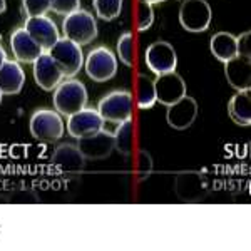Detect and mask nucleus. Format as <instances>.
I'll return each mask as SVG.
<instances>
[{"label": "nucleus", "mask_w": 251, "mask_h": 251, "mask_svg": "<svg viewBox=\"0 0 251 251\" xmlns=\"http://www.w3.org/2000/svg\"><path fill=\"white\" fill-rule=\"evenodd\" d=\"M34 79L37 86L44 91H54L62 82L64 74L60 67L54 62V59L49 55V52H44L34 64Z\"/></svg>", "instance_id": "obj_16"}, {"label": "nucleus", "mask_w": 251, "mask_h": 251, "mask_svg": "<svg viewBox=\"0 0 251 251\" xmlns=\"http://www.w3.org/2000/svg\"><path fill=\"white\" fill-rule=\"evenodd\" d=\"M144 60L148 64L149 71L156 75H163L168 72H174L177 66V55L174 47L166 40H156L146 49Z\"/></svg>", "instance_id": "obj_9"}, {"label": "nucleus", "mask_w": 251, "mask_h": 251, "mask_svg": "<svg viewBox=\"0 0 251 251\" xmlns=\"http://www.w3.org/2000/svg\"><path fill=\"white\" fill-rule=\"evenodd\" d=\"M149 3H152V5H154V3H161V2H166V0H148Z\"/></svg>", "instance_id": "obj_33"}, {"label": "nucleus", "mask_w": 251, "mask_h": 251, "mask_svg": "<svg viewBox=\"0 0 251 251\" xmlns=\"http://www.w3.org/2000/svg\"><path fill=\"white\" fill-rule=\"evenodd\" d=\"M62 32L64 37L82 47L97 37V22L91 12L77 9L64 17Z\"/></svg>", "instance_id": "obj_2"}, {"label": "nucleus", "mask_w": 251, "mask_h": 251, "mask_svg": "<svg viewBox=\"0 0 251 251\" xmlns=\"http://www.w3.org/2000/svg\"><path fill=\"white\" fill-rule=\"evenodd\" d=\"M100 129H104V119L97 112V109L92 107L80 109L79 112L69 116L67 119V131L75 139L96 134Z\"/></svg>", "instance_id": "obj_12"}, {"label": "nucleus", "mask_w": 251, "mask_h": 251, "mask_svg": "<svg viewBox=\"0 0 251 251\" xmlns=\"http://www.w3.org/2000/svg\"><path fill=\"white\" fill-rule=\"evenodd\" d=\"M7 60V54H5V49L2 47V44H0V67L3 66V62Z\"/></svg>", "instance_id": "obj_31"}, {"label": "nucleus", "mask_w": 251, "mask_h": 251, "mask_svg": "<svg viewBox=\"0 0 251 251\" xmlns=\"http://www.w3.org/2000/svg\"><path fill=\"white\" fill-rule=\"evenodd\" d=\"M22 5L27 17H39L50 10V0H24Z\"/></svg>", "instance_id": "obj_28"}, {"label": "nucleus", "mask_w": 251, "mask_h": 251, "mask_svg": "<svg viewBox=\"0 0 251 251\" xmlns=\"http://www.w3.org/2000/svg\"><path fill=\"white\" fill-rule=\"evenodd\" d=\"M52 164L60 174L66 176H77L86 168V157L80 149L74 144H60L52 152Z\"/></svg>", "instance_id": "obj_11"}, {"label": "nucleus", "mask_w": 251, "mask_h": 251, "mask_svg": "<svg viewBox=\"0 0 251 251\" xmlns=\"http://www.w3.org/2000/svg\"><path fill=\"white\" fill-rule=\"evenodd\" d=\"M30 134L40 143H54L64 136V121L54 109H39L30 116Z\"/></svg>", "instance_id": "obj_4"}, {"label": "nucleus", "mask_w": 251, "mask_h": 251, "mask_svg": "<svg viewBox=\"0 0 251 251\" xmlns=\"http://www.w3.org/2000/svg\"><path fill=\"white\" fill-rule=\"evenodd\" d=\"M250 107H251L250 91H238V94H234L228 102V114L234 124L248 127L251 124Z\"/></svg>", "instance_id": "obj_21"}, {"label": "nucleus", "mask_w": 251, "mask_h": 251, "mask_svg": "<svg viewBox=\"0 0 251 251\" xmlns=\"http://www.w3.org/2000/svg\"><path fill=\"white\" fill-rule=\"evenodd\" d=\"M54 107L60 116H72L86 107L89 96L87 89L77 79H66L54 89Z\"/></svg>", "instance_id": "obj_1"}, {"label": "nucleus", "mask_w": 251, "mask_h": 251, "mask_svg": "<svg viewBox=\"0 0 251 251\" xmlns=\"http://www.w3.org/2000/svg\"><path fill=\"white\" fill-rule=\"evenodd\" d=\"M114 149L119 151L123 156H129L132 152V146H134V126L131 119L119 123L114 131Z\"/></svg>", "instance_id": "obj_22"}, {"label": "nucleus", "mask_w": 251, "mask_h": 251, "mask_svg": "<svg viewBox=\"0 0 251 251\" xmlns=\"http://www.w3.org/2000/svg\"><path fill=\"white\" fill-rule=\"evenodd\" d=\"M2 97H3V94H2V91H0V104H2Z\"/></svg>", "instance_id": "obj_34"}, {"label": "nucleus", "mask_w": 251, "mask_h": 251, "mask_svg": "<svg viewBox=\"0 0 251 251\" xmlns=\"http://www.w3.org/2000/svg\"><path fill=\"white\" fill-rule=\"evenodd\" d=\"M10 47L15 59H17V62H24V64H34L44 54L40 46L30 37L29 32L24 29V27L14 30V34L10 35Z\"/></svg>", "instance_id": "obj_17"}, {"label": "nucleus", "mask_w": 251, "mask_h": 251, "mask_svg": "<svg viewBox=\"0 0 251 251\" xmlns=\"http://www.w3.org/2000/svg\"><path fill=\"white\" fill-rule=\"evenodd\" d=\"M86 74L94 82H107L117 74V59L107 47H96L86 59Z\"/></svg>", "instance_id": "obj_8"}, {"label": "nucleus", "mask_w": 251, "mask_h": 251, "mask_svg": "<svg viewBox=\"0 0 251 251\" xmlns=\"http://www.w3.org/2000/svg\"><path fill=\"white\" fill-rule=\"evenodd\" d=\"M97 112L104 119V123H124L132 116V96L127 91H114L104 96L99 100Z\"/></svg>", "instance_id": "obj_7"}, {"label": "nucleus", "mask_w": 251, "mask_h": 251, "mask_svg": "<svg viewBox=\"0 0 251 251\" xmlns=\"http://www.w3.org/2000/svg\"><path fill=\"white\" fill-rule=\"evenodd\" d=\"M49 55L60 67L64 79H72L80 72L84 66V52L82 47L69 39H59L49 50Z\"/></svg>", "instance_id": "obj_3"}, {"label": "nucleus", "mask_w": 251, "mask_h": 251, "mask_svg": "<svg viewBox=\"0 0 251 251\" xmlns=\"http://www.w3.org/2000/svg\"><path fill=\"white\" fill-rule=\"evenodd\" d=\"M77 141V148L80 149V152H82L86 159L91 161L106 159L114 151V136L106 129H100L96 134L80 137Z\"/></svg>", "instance_id": "obj_14"}, {"label": "nucleus", "mask_w": 251, "mask_h": 251, "mask_svg": "<svg viewBox=\"0 0 251 251\" xmlns=\"http://www.w3.org/2000/svg\"><path fill=\"white\" fill-rule=\"evenodd\" d=\"M154 24V9L148 0H139L137 3V30H149Z\"/></svg>", "instance_id": "obj_26"}, {"label": "nucleus", "mask_w": 251, "mask_h": 251, "mask_svg": "<svg viewBox=\"0 0 251 251\" xmlns=\"http://www.w3.org/2000/svg\"><path fill=\"white\" fill-rule=\"evenodd\" d=\"M225 75L229 86L236 91H250L251 87V62L250 57L236 55L225 62Z\"/></svg>", "instance_id": "obj_18"}, {"label": "nucleus", "mask_w": 251, "mask_h": 251, "mask_svg": "<svg viewBox=\"0 0 251 251\" xmlns=\"http://www.w3.org/2000/svg\"><path fill=\"white\" fill-rule=\"evenodd\" d=\"M200 107L198 102L191 96H184L181 100H177L173 106H168V112H166V121L176 131H186L191 127L198 117Z\"/></svg>", "instance_id": "obj_15"}, {"label": "nucleus", "mask_w": 251, "mask_h": 251, "mask_svg": "<svg viewBox=\"0 0 251 251\" xmlns=\"http://www.w3.org/2000/svg\"><path fill=\"white\" fill-rule=\"evenodd\" d=\"M137 174H139V181L148 179L149 176L152 174V169H154V161H152V156L149 154L148 151H139L137 154Z\"/></svg>", "instance_id": "obj_27"}, {"label": "nucleus", "mask_w": 251, "mask_h": 251, "mask_svg": "<svg viewBox=\"0 0 251 251\" xmlns=\"http://www.w3.org/2000/svg\"><path fill=\"white\" fill-rule=\"evenodd\" d=\"M24 29L29 32V35L39 44L44 52H49L55 42L60 39L57 25L54 20L49 19L47 15H39V17H27Z\"/></svg>", "instance_id": "obj_13"}, {"label": "nucleus", "mask_w": 251, "mask_h": 251, "mask_svg": "<svg viewBox=\"0 0 251 251\" xmlns=\"http://www.w3.org/2000/svg\"><path fill=\"white\" fill-rule=\"evenodd\" d=\"M5 9H7V2H5V0H0V15L5 12Z\"/></svg>", "instance_id": "obj_32"}, {"label": "nucleus", "mask_w": 251, "mask_h": 251, "mask_svg": "<svg viewBox=\"0 0 251 251\" xmlns=\"http://www.w3.org/2000/svg\"><path fill=\"white\" fill-rule=\"evenodd\" d=\"M213 10L206 0H184L179 7V24L184 30L200 34L209 29Z\"/></svg>", "instance_id": "obj_5"}, {"label": "nucleus", "mask_w": 251, "mask_h": 251, "mask_svg": "<svg viewBox=\"0 0 251 251\" xmlns=\"http://www.w3.org/2000/svg\"><path fill=\"white\" fill-rule=\"evenodd\" d=\"M80 9V0H50V10L59 15H69Z\"/></svg>", "instance_id": "obj_29"}, {"label": "nucleus", "mask_w": 251, "mask_h": 251, "mask_svg": "<svg viewBox=\"0 0 251 251\" xmlns=\"http://www.w3.org/2000/svg\"><path fill=\"white\" fill-rule=\"evenodd\" d=\"M25 84V72L19 62L7 59L0 67V91L3 96H15Z\"/></svg>", "instance_id": "obj_19"}, {"label": "nucleus", "mask_w": 251, "mask_h": 251, "mask_svg": "<svg viewBox=\"0 0 251 251\" xmlns=\"http://www.w3.org/2000/svg\"><path fill=\"white\" fill-rule=\"evenodd\" d=\"M136 91H137V107L139 109L154 107V104L157 102L154 80H151L148 75H144V74H139L137 75Z\"/></svg>", "instance_id": "obj_23"}, {"label": "nucleus", "mask_w": 251, "mask_h": 251, "mask_svg": "<svg viewBox=\"0 0 251 251\" xmlns=\"http://www.w3.org/2000/svg\"><path fill=\"white\" fill-rule=\"evenodd\" d=\"M174 193L184 203H198L209 193V181L200 171H184L174 177Z\"/></svg>", "instance_id": "obj_6"}, {"label": "nucleus", "mask_w": 251, "mask_h": 251, "mask_svg": "<svg viewBox=\"0 0 251 251\" xmlns=\"http://www.w3.org/2000/svg\"><path fill=\"white\" fill-rule=\"evenodd\" d=\"M250 37L251 32H243L241 35L236 37V44H238V55H243V57H250L251 50H250Z\"/></svg>", "instance_id": "obj_30"}, {"label": "nucleus", "mask_w": 251, "mask_h": 251, "mask_svg": "<svg viewBox=\"0 0 251 251\" xmlns=\"http://www.w3.org/2000/svg\"><path fill=\"white\" fill-rule=\"evenodd\" d=\"M117 55L124 66L132 67V64H134V42H132L131 32H124L117 40Z\"/></svg>", "instance_id": "obj_25"}, {"label": "nucleus", "mask_w": 251, "mask_h": 251, "mask_svg": "<svg viewBox=\"0 0 251 251\" xmlns=\"http://www.w3.org/2000/svg\"><path fill=\"white\" fill-rule=\"evenodd\" d=\"M156 87V100L163 106H173L177 100H181L184 96H188V87H186L184 79L179 74L168 72V74L157 75L154 80Z\"/></svg>", "instance_id": "obj_10"}, {"label": "nucleus", "mask_w": 251, "mask_h": 251, "mask_svg": "<svg viewBox=\"0 0 251 251\" xmlns=\"http://www.w3.org/2000/svg\"><path fill=\"white\" fill-rule=\"evenodd\" d=\"M211 54L216 57L220 62H228V60L234 59L238 55V44L236 37L229 32H218L211 37Z\"/></svg>", "instance_id": "obj_20"}, {"label": "nucleus", "mask_w": 251, "mask_h": 251, "mask_svg": "<svg viewBox=\"0 0 251 251\" xmlns=\"http://www.w3.org/2000/svg\"><path fill=\"white\" fill-rule=\"evenodd\" d=\"M92 5H94L96 15L100 20H111L117 19L123 10V0H92Z\"/></svg>", "instance_id": "obj_24"}]
</instances>
